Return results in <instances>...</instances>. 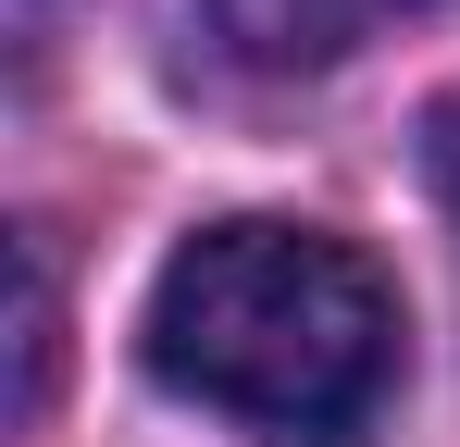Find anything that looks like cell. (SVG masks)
Segmentation results:
<instances>
[{"label": "cell", "mask_w": 460, "mask_h": 447, "mask_svg": "<svg viewBox=\"0 0 460 447\" xmlns=\"http://www.w3.org/2000/svg\"><path fill=\"white\" fill-rule=\"evenodd\" d=\"M150 372L249 447H361L398 398V298L311 224H199L150 274Z\"/></svg>", "instance_id": "1"}, {"label": "cell", "mask_w": 460, "mask_h": 447, "mask_svg": "<svg viewBox=\"0 0 460 447\" xmlns=\"http://www.w3.org/2000/svg\"><path fill=\"white\" fill-rule=\"evenodd\" d=\"M398 13H436V0H212V25L236 38V63L261 74H311V63H349L374 25Z\"/></svg>", "instance_id": "2"}, {"label": "cell", "mask_w": 460, "mask_h": 447, "mask_svg": "<svg viewBox=\"0 0 460 447\" xmlns=\"http://www.w3.org/2000/svg\"><path fill=\"white\" fill-rule=\"evenodd\" d=\"M13 286H25V336H13V348H25V385H13V410H38V398H50V323H63V311H50V261H38V236L13 249Z\"/></svg>", "instance_id": "3"}, {"label": "cell", "mask_w": 460, "mask_h": 447, "mask_svg": "<svg viewBox=\"0 0 460 447\" xmlns=\"http://www.w3.org/2000/svg\"><path fill=\"white\" fill-rule=\"evenodd\" d=\"M423 162H436V199L460 212V100H436V125H423Z\"/></svg>", "instance_id": "4"}]
</instances>
